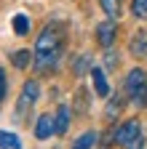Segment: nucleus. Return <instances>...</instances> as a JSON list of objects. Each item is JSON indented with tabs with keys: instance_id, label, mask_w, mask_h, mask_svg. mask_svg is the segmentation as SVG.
<instances>
[{
	"instance_id": "obj_1",
	"label": "nucleus",
	"mask_w": 147,
	"mask_h": 149,
	"mask_svg": "<svg viewBox=\"0 0 147 149\" xmlns=\"http://www.w3.org/2000/svg\"><path fill=\"white\" fill-rule=\"evenodd\" d=\"M62 53H64V29L59 24H48L35 43V67L40 72L56 69Z\"/></svg>"
},
{
	"instance_id": "obj_2",
	"label": "nucleus",
	"mask_w": 147,
	"mask_h": 149,
	"mask_svg": "<svg viewBox=\"0 0 147 149\" xmlns=\"http://www.w3.org/2000/svg\"><path fill=\"white\" fill-rule=\"evenodd\" d=\"M38 96H40V88H38V83H35V80H27V83L22 85L19 104H16V120H24V115H27V112L35 107Z\"/></svg>"
},
{
	"instance_id": "obj_3",
	"label": "nucleus",
	"mask_w": 147,
	"mask_h": 149,
	"mask_svg": "<svg viewBox=\"0 0 147 149\" xmlns=\"http://www.w3.org/2000/svg\"><path fill=\"white\" fill-rule=\"evenodd\" d=\"M142 136V128H139V123L136 120H128V123H123L118 130H115V133H113V141L118 144V146H128V144H131V141H136Z\"/></svg>"
},
{
	"instance_id": "obj_4",
	"label": "nucleus",
	"mask_w": 147,
	"mask_h": 149,
	"mask_svg": "<svg viewBox=\"0 0 147 149\" xmlns=\"http://www.w3.org/2000/svg\"><path fill=\"white\" fill-rule=\"evenodd\" d=\"M115 37H118V24H115V19H110V22H102L96 27V43L102 48H110L115 43Z\"/></svg>"
},
{
	"instance_id": "obj_5",
	"label": "nucleus",
	"mask_w": 147,
	"mask_h": 149,
	"mask_svg": "<svg viewBox=\"0 0 147 149\" xmlns=\"http://www.w3.org/2000/svg\"><path fill=\"white\" fill-rule=\"evenodd\" d=\"M53 133H56V123H53V115H40L38 123H35V139H51Z\"/></svg>"
},
{
	"instance_id": "obj_6",
	"label": "nucleus",
	"mask_w": 147,
	"mask_h": 149,
	"mask_svg": "<svg viewBox=\"0 0 147 149\" xmlns=\"http://www.w3.org/2000/svg\"><path fill=\"white\" fill-rule=\"evenodd\" d=\"M128 53L134 56V59H147V29H139L131 43H128Z\"/></svg>"
},
{
	"instance_id": "obj_7",
	"label": "nucleus",
	"mask_w": 147,
	"mask_h": 149,
	"mask_svg": "<svg viewBox=\"0 0 147 149\" xmlns=\"http://www.w3.org/2000/svg\"><path fill=\"white\" fill-rule=\"evenodd\" d=\"M144 83H147V72H144V69H131V72L126 74V91L131 93V96H134Z\"/></svg>"
},
{
	"instance_id": "obj_8",
	"label": "nucleus",
	"mask_w": 147,
	"mask_h": 149,
	"mask_svg": "<svg viewBox=\"0 0 147 149\" xmlns=\"http://www.w3.org/2000/svg\"><path fill=\"white\" fill-rule=\"evenodd\" d=\"M123 107H126V99L120 96V93H118V96H113V99L107 101V107H104V120H107V123H113L115 117H120Z\"/></svg>"
},
{
	"instance_id": "obj_9",
	"label": "nucleus",
	"mask_w": 147,
	"mask_h": 149,
	"mask_svg": "<svg viewBox=\"0 0 147 149\" xmlns=\"http://www.w3.org/2000/svg\"><path fill=\"white\" fill-rule=\"evenodd\" d=\"M91 80H94V91H96V96H102V99H107L110 96V85H107V77H104V72L102 69H96V67H91Z\"/></svg>"
},
{
	"instance_id": "obj_10",
	"label": "nucleus",
	"mask_w": 147,
	"mask_h": 149,
	"mask_svg": "<svg viewBox=\"0 0 147 149\" xmlns=\"http://www.w3.org/2000/svg\"><path fill=\"white\" fill-rule=\"evenodd\" d=\"M53 123H56V133H67V128H70V107H59L56 109V115H53Z\"/></svg>"
},
{
	"instance_id": "obj_11",
	"label": "nucleus",
	"mask_w": 147,
	"mask_h": 149,
	"mask_svg": "<svg viewBox=\"0 0 147 149\" xmlns=\"http://www.w3.org/2000/svg\"><path fill=\"white\" fill-rule=\"evenodd\" d=\"M30 61H32V51H27V48L11 53V64H13L16 69H27V67H30Z\"/></svg>"
},
{
	"instance_id": "obj_12",
	"label": "nucleus",
	"mask_w": 147,
	"mask_h": 149,
	"mask_svg": "<svg viewBox=\"0 0 147 149\" xmlns=\"http://www.w3.org/2000/svg\"><path fill=\"white\" fill-rule=\"evenodd\" d=\"M99 3H102V11H104L110 19H118L120 11H123V3H120V0H99Z\"/></svg>"
},
{
	"instance_id": "obj_13",
	"label": "nucleus",
	"mask_w": 147,
	"mask_h": 149,
	"mask_svg": "<svg viewBox=\"0 0 147 149\" xmlns=\"http://www.w3.org/2000/svg\"><path fill=\"white\" fill-rule=\"evenodd\" d=\"M0 149H22V141L16 139V133L0 130Z\"/></svg>"
},
{
	"instance_id": "obj_14",
	"label": "nucleus",
	"mask_w": 147,
	"mask_h": 149,
	"mask_svg": "<svg viewBox=\"0 0 147 149\" xmlns=\"http://www.w3.org/2000/svg\"><path fill=\"white\" fill-rule=\"evenodd\" d=\"M88 67H91V59H88V53H80L78 59L72 61V72H75V74H86V72H91Z\"/></svg>"
},
{
	"instance_id": "obj_15",
	"label": "nucleus",
	"mask_w": 147,
	"mask_h": 149,
	"mask_svg": "<svg viewBox=\"0 0 147 149\" xmlns=\"http://www.w3.org/2000/svg\"><path fill=\"white\" fill-rule=\"evenodd\" d=\"M13 32L22 35V37L30 32V19H27L24 13H16V16H13Z\"/></svg>"
},
{
	"instance_id": "obj_16",
	"label": "nucleus",
	"mask_w": 147,
	"mask_h": 149,
	"mask_svg": "<svg viewBox=\"0 0 147 149\" xmlns=\"http://www.w3.org/2000/svg\"><path fill=\"white\" fill-rule=\"evenodd\" d=\"M94 141H96V133H94V130H86V133L72 144V149H91V146H94Z\"/></svg>"
},
{
	"instance_id": "obj_17",
	"label": "nucleus",
	"mask_w": 147,
	"mask_h": 149,
	"mask_svg": "<svg viewBox=\"0 0 147 149\" xmlns=\"http://www.w3.org/2000/svg\"><path fill=\"white\" fill-rule=\"evenodd\" d=\"M131 13L136 19H147V0H131Z\"/></svg>"
},
{
	"instance_id": "obj_18",
	"label": "nucleus",
	"mask_w": 147,
	"mask_h": 149,
	"mask_svg": "<svg viewBox=\"0 0 147 149\" xmlns=\"http://www.w3.org/2000/svg\"><path fill=\"white\" fill-rule=\"evenodd\" d=\"M131 101H134V107H139V109H144L147 107V83L134 93V96H131Z\"/></svg>"
},
{
	"instance_id": "obj_19",
	"label": "nucleus",
	"mask_w": 147,
	"mask_h": 149,
	"mask_svg": "<svg viewBox=\"0 0 147 149\" xmlns=\"http://www.w3.org/2000/svg\"><path fill=\"white\" fill-rule=\"evenodd\" d=\"M104 64H107L110 69L118 67V56H115V51H107V53H104Z\"/></svg>"
},
{
	"instance_id": "obj_20",
	"label": "nucleus",
	"mask_w": 147,
	"mask_h": 149,
	"mask_svg": "<svg viewBox=\"0 0 147 149\" xmlns=\"http://www.w3.org/2000/svg\"><path fill=\"white\" fill-rule=\"evenodd\" d=\"M3 96H6V72L0 69V101H3Z\"/></svg>"
}]
</instances>
